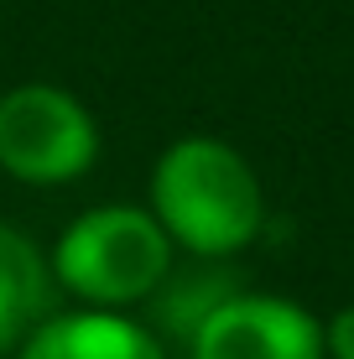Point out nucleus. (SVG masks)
Listing matches in <instances>:
<instances>
[{"instance_id": "nucleus-1", "label": "nucleus", "mask_w": 354, "mask_h": 359, "mask_svg": "<svg viewBox=\"0 0 354 359\" xmlns=\"http://www.w3.org/2000/svg\"><path fill=\"white\" fill-rule=\"evenodd\" d=\"M146 208L167 229L172 250L229 261L261 234L266 188L240 146L219 135H182L156 156L146 177Z\"/></svg>"}, {"instance_id": "nucleus-4", "label": "nucleus", "mask_w": 354, "mask_h": 359, "mask_svg": "<svg viewBox=\"0 0 354 359\" xmlns=\"http://www.w3.org/2000/svg\"><path fill=\"white\" fill-rule=\"evenodd\" d=\"M193 359H328L323 323L292 297L229 292L193 328Z\"/></svg>"}, {"instance_id": "nucleus-7", "label": "nucleus", "mask_w": 354, "mask_h": 359, "mask_svg": "<svg viewBox=\"0 0 354 359\" xmlns=\"http://www.w3.org/2000/svg\"><path fill=\"white\" fill-rule=\"evenodd\" d=\"M323 349H328V359H354V302L339 307L323 323Z\"/></svg>"}, {"instance_id": "nucleus-3", "label": "nucleus", "mask_w": 354, "mask_h": 359, "mask_svg": "<svg viewBox=\"0 0 354 359\" xmlns=\"http://www.w3.org/2000/svg\"><path fill=\"white\" fill-rule=\"evenodd\" d=\"M100 162V120L63 83H16L0 94V172L27 188H63Z\"/></svg>"}, {"instance_id": "nucleus-5", "label": "nucleus", "mask_w": 354, "mask_h": 359, "mask_svg": "<svg viewBox=\"0 0 354 359\" xmlns=\"http://www.w3.org/2000/svg\"><path fill=\"white\" fill-rule=\"evenodd\" d=\"M16 359H167V349L130 313L73 307V313H47L16 349Z\"/></svg>"}, {"instance_id": "nucleus-2", "label": "nucleus", "mask_w": 354, "mask_h": 359, "mask_svg": "<svg viewBox=\"0 0 354 359\" xmlns=\"http://www.w3.org/2000/svg\"><path fill=\"white\" fill-rule=\"evenodd\" d=\"M53 287L100 313H130L151 302L172 276V240L146 203H100L63 224L53 255Z\"/></svg>"}, {"instance_id": "nucleus-6", "label": "nucleus", "mask_w": 354, "mask_h": 359, "mask_svg": "<svg viewBox=\"0 0 354 359\" xmlns=\"http://www.w3.org/2000/svg\"><path fill=\"white\" fill-rule=\"evenodd\" d=\"M53 307V266L16 224L0 219V354H16Z\"/></svg>"}]
</instances>
